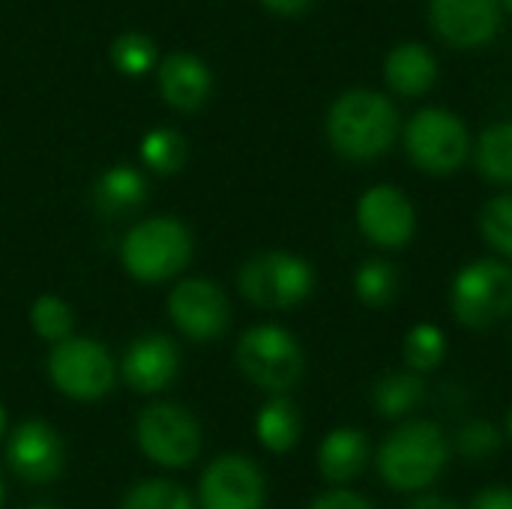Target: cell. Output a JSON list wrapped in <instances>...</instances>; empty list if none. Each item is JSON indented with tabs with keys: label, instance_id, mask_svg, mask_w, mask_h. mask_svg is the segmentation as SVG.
I'll list each match as a JSON object with an SVG mask.
<instances>
[{
	"label": "cell",
	"instance_id": "cell-1",
	"mask_svg": "<svg viewBox=\"0 0 512 509\" xmlns=\"http://www.w3.org/2000/svg\"><path fill=\"white\" fill-rule=\"evenodd\" d=\"M399 135V111L378 90H348L327 111V138L333 150L351 162L384 156Z\"/></svg>",
	"mask_w": 512,
	"mask_h": 509
},
{
	"label": "cell",
	"instance_id": "cell-2",
	"mask_svg": "<svg viewBox=\"0 0 512 509\" xmlns=\"http://www.w3.org/2000/svg\"><path fill=\"white\" fill-rule=\"evenodd\" d=\"M450 462V441L432 420H408L396 426L375 453L378 477L396 492L429 489Z\"/></svg>",
	"mask_w": 512,
	"mask_h": 509
},
{
	"label": "cell",
	"instance_id": "cell-3",
	"mask_svg": "<svg viewBox=\"0 0 512 509\" xmlns=\"http://www.w3.org/2000/svg\"><path fill=\"white\" fill-rule=\"evenodd\" d=\"M192 258V234L174 216H153L132 225L120 243L126 273L144 285L177 276Z\"/></svg>",
	"mask_w": 512,
	"mask_h": 509
},
{
	"label": "cell",
	"instance_id": "cell-4",
	"mask_svg": "<svg viewBox=\"0 0 512 509\" xmlns=\"http://www.w3.org/2000/svg\"><path fill=\"white\" fill-rule=\"evenodd\" d=\"M234 360L249 384L273 396H285L291 387H297L306 369L300 342L279 324H258L246 330L237 342Z\"/></svg>",
	"mask_w": 512,
	"mask_h": 509
},
{
	"label": "cell",
	"instance_id": "cell-5",
	"mask_svg": "<svg viewBox=\"0 0 512 509\" xmlns=\"http://www.w3.org/2000/svg\"><path fill=\"white\" fill-rule=\"evenodd\" d=\"M450 309L462 327L486 330L512 315V267L501 258L465 264L450 288Z\"/></svg>",
	"mask_w": 512,
	"mask_h": 509
},
{
	"label": "cell",
	"instance_id": "cell-6",
	"mask_svg": "<svg viewBox=\"0 0 512 509\" xmlns=\"http://www.w3.org/2000/svg\"><path fill=\"white\" fill-rule=\"evenodd\" d=\"M237 288L252 306L285 312L309 300L315 291V270L294 252H261L240 267Z\"/></svg>",
	"mask_w": 512,
	"mask_h": 509
},
{
	"label": "cell",
	"instance_id": "cell-7",
	"mask_svg": "<svg viewBox=\"0 0 512 509\" xmlns=\"http://www.w3.org/2000/svg\"><path fill=\"white\" fill-rule=\"evenodd\" d=\"M48 378L63 396L75 402H96L114 390L117 363L102 342L87 336H69L51 348Z\"/></svg>",
	"mask_w": 512,
	"mask_h": 509
},
{
	"label": "cell",
	"instance_id": "cell-8",
	"mask_svg": "<svg viewBox=\"0 0 512 509\" xmlns=\"http://www.w3.org/2000/svg\"><path fill=\"white\" fill-rule=\"evenodd\" d=\"M405 150L420 171L432 177H447L468 162L471 135L453 111L423 108L405 126Z\"/></svg>",
	"mask_w": 512,
	"mask_h": 509
},
{
	"label": "cell",
	"instance_id": "cell-9",
	"mask_svg": "<svg viewBox=\"0 0 512 509\" xmlns=\"http://www.w3.org/2000/svg\"><path fill=\"white\" fill-rule=\"evenodd\" d=\"M135 441L153 465L180 471L201 453V426L186 408L174 402H153L135 420Z\"/></svg>",
	"mask_w": 512,
	"mask_h": 509
},
{
	"label": "cell",
	"instance_id": "cell-10",
	"mask_svg": "<svg viewBox=\"0 0 512 509\" xmlns=\"http://www.w3.org/2000/svg\"><path fill=\"white\" fill-rule=\"evenodd\" d=\"M267 486L261 468L240 453H225L207 465L198 483L201 509H264Z\"/></svg>",
	"mask_w": 512,
	"mask_h": 509
},
{
	"label": "cell",
	"instance_id": "cell-11",
	"mask_svg": "<svg viewBox=\"0 0 512 509\" xmlns=\"http://www.w3.org/2000/svg\"><path fill=\"white\" fill-rule=\"evenodd\" d=\"M168 315L174 327L192 342H213L231 324V303L210 279H183L168 294Z\"/></svg>",
	"mask_w": 512,
	"mask_h": 509
},
{
	"label": "cell",
	"instance_id": "cell-12",
	"mask_svg": "<svg viewBox=\"0 0 512 509\" xmlns=\"http://www.w3.org/2000/svg\"><path fill=\"white\" fill-rule=\"evenodd\" d=\"M357 225L378 249H405L417 231V210L396 186H372L357 201Z\"/></svg>",
	"mask_w": 512,
	"mask_h": 509
},
{
	"label": "cell",
	"instance_id": "cell-13",
	"mask_svg": "<svg viewBox=\"0 0 512 509\" xmlns=\"http://www.w3.org/2000/svg\"><path fill=\"white\" fill-rule=\"evenodd\" d=\"M66 447L54 426L42 420H27L15 426V432L6 441V465L12 474L30 486L54 483L63 474Z\"/></svg>",
	"mask_w": 512,
	"mask_h": 509
},
{
	"label": "cell",
	"instance_id": "cell-14",
	"mask_svg": "<svg viewBox=\"0 0 512 509\" xmlns=\"http://www.w3.org/2000/svg\"><path fill=\"white\" fill-rule=\"evenodd\" d=\"M501 0H429L435 33L456 48H483L501 30Z\"/></svg>",
	"mask_w": 512,
	"mask_h": 509
},
{
	"label": "cell",
	"instance_id": "cell-15",
	"mask_svg": "<svg viewBox=\"0 0 512 509\" xmlns=\"http://www.w3.org/2000/svg\"><path fill=\"white\" fill-rule=\"evenodd\" d=\"M177 372H180V351L162 333H147V336L132 339L120 360V375L126 387L144 396H153L171 387Z\"/></svg>",
	"mask_w": 512,
	"mask_h": 509
},
{
	"label": "cell",
	"instance_id": "cell-16",
	"mask_svg": "<svg viewBox=\"0 0 512 509\" xmlns=\"http://www.w3.org/2000/svg\"><path fill=\"white\" fill-rule=\"evenodd\" d=\"M213 87L207 63L189 51H174L159 63V93L177 111H198Z\"/></svg>",
	"mask_w": 512,
	"mask_h": 509
},
{
	"label": "cell",
	"instance_id": "cell-17",
	"mask_svg": "<svg viewBox=\"0 0 512 509\" xmlns=\"http://www.w3.org/2000/svg\"><path fill=\"white\" fill-rule=\"evenodd\" d=\"M369 465V438L354 426L333 429L318 447V471L327 483L342 489L357 480Z\"/></svg>",
	"mask_w": 512,
	"mask_h": 509
},
{
	"label": "cell",
	"instance_id": "cell-18",
	"mask_svg": "<svg viewBox=\"0 0 512 509\" xmlns=\"http://www.w3.org/2000/svg\"><path fill=\"white\" fill-rule=\"evenodd\" d=\"M384 78L399 96H423L438 81V60L426 45L402 42L387 54Z\"/></svg>",
	"mask_w": 512,
	"mask_h": 509
},
{
	"label": "cell",
	"instance_id": "cell-19",
	"mask_svg": "<svg viewBox=\"0 0 512 509\" xmlns=\"http://www.w3.org/2000/svg\"><path fill=\"white\" fill-rule=\"evenodd\" d=\"M147 201V180L132 165H114L93 183V207L102 216H126Z\"/></svg>",
	"mask_w": 512,
	"mask_h": 509
},
{
	"label": "cell",
	"instance_id": "cell-20",
	"mask_svg": "<svg viewBox=\"0 0 512 509\" xmlns=\"http://www.w3.org/2000/svg\"><path fill=\"white\" fill-rule=\"evenodd\" d=\"M255 435L264 450L276 456L291 453L303 435V417L297 405L288 396H273L270 402H264L255 417Z\"/></svg>",
	"mask_w": 512,
	"mask_h": 509
},
{
	"label": "cell",
	"instance_id": "cell-21",
	"mask_svg": "<svg viewBox=\"0 0 512 509\" xmlns=\"http://www.w3.org/2000/svg\"><path fill=\"white\" fill-rule=\"evenodd\" d=\"M426 399V381L417 372H393L384 375L375 390H372V402L375 411L387 420H402L408 417L414 408H420Z\"/></svg>",
	"mask_w": 512,
	"mask_h": 509
},
{
	"label": "cell",
	"instance_id": "cell-22",
	"mask_svg": "<svg viewBox=\"0 0 512 509\" xmlns=\"http://www.w3.org/2000/svg\"><path fill=\"white\" fill-rule=\"evenodd\" d=\"M477 171L498 186H512V120L489 126L474 150Z\"/></svg>",
	"mask_w": 512,
	"mask_h": 509
},
{
	"label": "cell",
	"instance_id": "cell-23",
	"mask_svg": "<svg viewBox=\"0 0 512 509\" xmlns=\"http://www.w3.org/2000/svg\"><path fill=\"white\" fill-rule=\"evenodd\" d=\"M399 285H402V276L396 264H390L387 258H369L354 273V294L360 297V303L372 309L390 306L399 297Z\"/></svg>",
	"mask_w": 512,
	"mask_h": 509
},
{
	"label": "cell",
	"instance_id": "cell-24",
	"mask_svg": "<svg viewBox=\"0 0 512 509\" xmlns=\"http://www.w3.org/2000/svg\"><path fill=\"white\" fill-rule=\"evenodd\" d=\"M141 159L153 174H177L189 159V144L177 129H153L141 138Z\"/></svg>",
	"mask_w": 512,
	"mask_h": 509
},
{
	"label": "cell",
	"instance_id": "cell-25",
	"mask_svg": "<svg viewBox=\"0 0 512 509\" xmlns=\"http://www.w3.org/2000/svg\"><path fill=\"white\" fill-rule=\"evenodd\" d=\"M402 357H405V363H408L411 372H417V375L432 372L447 357V336L435 324H417L405 336Z\"/></svg>",
	"mask_w": 512,
	"mask_h": 509
},
{
	"label": "cell",
	"instance_id": "cell-26",
	"mask_svg": "<svg viewBox=\"0 0 512 509\" xmlns=\"http://www.w3.org/2000/svg\"><path fill=\"white\" fill-rule=\"evenodd\" d=\"M120 509H195V504H192V495L180 483L141 480L123 495Z\"/></svg>",
	"mask_w": 512,
	"mask_h": 509
},
{
	"label": "cell",
	"instance_id": "cell-27",
	"mask_svg": "<svg viewBox=\"0 0 512 509\" xmlns=\"http://www.w3.org/2000/svg\"><path fill=\"white\" fill-rule=\"evenodd\" d=\"M30 324L36 330L39 339L57 345L63 339L72 336V327H75V315H72V306L54 294H42L33 306H30Z\"/></svg>",
	"mask_w": 512,
	"mask_h": 509
},
{
	"label": "cell",
	"instance_id": "cell-28",
	"mask_svg": "<svg viewBox=\"0 0 512 509\" xmlns=\"http://www.w3.org/2000/svg\"><path fill=\"white\" fill-rule=\"evenodd\" d=\"M483 240L504 258H512V192L495 195L480 210Z\"/></svg>",
	"mask_w": 512,
	"mask_h": 509
},
{
	"label": "cell",
	"instance_id": "cell-29",
	"mask_svg": "<svg viewBox=\"0 0 512 509\" xmlns=\"http://www.w3.org/2000/svg\"><path fill=\"white\" fill-rule=\"evenodd\" d=\"M111 63L123 72V75H144L153 63H156V48L150 42V36L144 33H120L111 42Z\"/></svg>",
	"mask_w": 512,
	"mask_h": 509
},
{
	"label": "cell",
	"instance_id": "cell-30",
	"mask_svg": "<svg viewBox=\"0 0 512 509\" xmlns=\"http://www.w3.org/2000/svg\"><path fill=\"white\" fill-rule=\"evenodd\" d=\"M504 435L498 432V426L486 423V420H471L456 432V450L462 459L468 462H486L495 453H501Z\"/></svg>",
	"mask_w": 512,
	"mask_h": 509
},
{
	"label": "cell",
	"instance_id": "cell-31",
	"mask_svg": "<svg viewBox=\"0 0 512 509\" xmlns=\"http://www.w3.org/2000/svg\"><path fill=\"white\" fill-rule=\"evenodd\" d=\"M309 509H378V507H375L369 498H363V495H357V492H351V489H330V492L318 495Z\"/></svg>",
	"mask_w": 512,
	"mask_h": 509
},
{
	"label": "cell",
	"instance_id": "cell-32",
	"mask_svg": "<svg viewBox=\"0 0 512 509\" xmlns=\"http://www.w3.org/2000/svg\"><path fill=\"white\" fill-rule=\"evenodd\" d=\"M468 509H512V489L510 486H489L474 495Z\"/></svg>",
	"mask_w": 512,
	"mask_h": 509
},
{
	"label": "cell",
	"instance_id": "cell-33",
	"mask_svg": "<svg viewBox=\"0 0 512 509\" xmlns=\"http://www.w3.org/2000/svg\"><path fill=\"white\" fill-rule=\"evenodd\" d=\"M261 3L279 15H300L312 6V0H261Z\"/></svg>",
	"mask_w": 512,
	"mask_h": 509
},
{
	"label": "cell",
	"instance_id": "cell-34",
	"mask_svg": "<svg viewBox=\"0 0 512 509\" xmlns=\"http://www.w3.org/2000/svg\"><path fill=\"white\" fill-rule=\"evenodd\" d=\"M408 509H459V504L444 495H420L408 504Z\"/></svg>",
	"mask_w": 512,
	"mask_h": 509
},
{
	"label": "cell",
	"instance_id": "cell-35",
	"mask_svg": "<svg viewBox=\"0 0 512 509\" xmlns=\"http://www.w3.org/2000/svg\"><path fill=\"white\" fill-rule=\"evenodd\" d=\"M3 435H6V414H3V405H0V441H3Z\"/></svg>",
	"mask_w": 512,
	"mask_h": 509
},
{
	"label": "cell",
	"instance_id": "cell-36",
	"mask_svg": "<svg viewBox=\"0 0 512 509\" xmlns=\"http://www.w3.org/2000/svg\"><path fill=\"white\" fill-rule=\"evenodd\" d=\"M507 438L512 441V408H510V414H507Z\"/></svg>",
	"mask_w": 512,
	"mask_h": 509
},
{
	"label": "cell",
	"instance_id": "cell-37",
	"mask_svg": "<svg viewBox=\"0 0 512 509\" xmlns=\"http://www.w3.org/2000/svg\"><path fill=\"white\" fill-rule=\"evenodd\" d=\"M501 9H507L512 15V0H501Z\"/></svg>",
	"mask_w": 512,
	"mask_h": 509
},
{
	"label": "cell",
	"instance_id": "cell-38",
	"mask_svg": "<svg viewBox=\"0 0 512 509\" xmlns=\"http://www.w3.org/2000/svg\"><path fill=\"white\" fill-rule=\"evenodd\" d=\"M27 509H54V507H48V504H36V507H27Z\"/></svg>",
	"mask_w": 512,
	"mask_h": 509
},
{
	"label": "cell",
	"instance_id": "cell-39",
	"mask_svg": "<svg viewBox=\"0 0 512 509\" xmlns=\"http://www.w3.org/2000/svg\"><path fill=\"white\" fill-rule=\"evenodd\" d=\"M0 504H3V477H0Z\"/></svg>",
	"mask_w": 512,
	"mask_h": 509
}]
</instances>
